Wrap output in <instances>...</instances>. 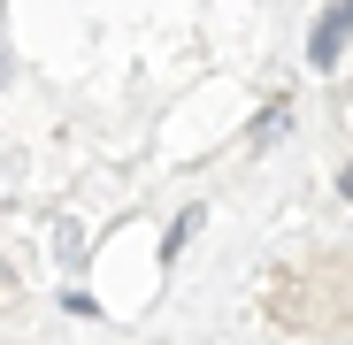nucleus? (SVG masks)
I'll return each instance as SVG.
<instances>
[{"label":"nucleus","instance_id":"f257e3e1","mask_svg":"<svg viewBox=\"0 0 353 345\" xmlns=\"http://www.w3.org/2000/svg\"><path fill=\"white\" fill-rule=\"evenodd\" d=\"M345 39H353V0H330L323 23H315V46H307V54H315V70L338 62V46H345Z\"/></svg>","mask_w":353,"mask_h":345}]
</instances>
